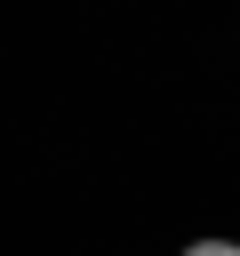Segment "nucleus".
I'll return each mask as SVG.
<instances>
[{
  "instance_id": "obj_1",
  "label": "nucleus",
  "mask_w": 240,
  "mask_h": 256,
  "mask_svg": "<svg viewBox=\"0 0 240 256\" xmlns=\"http://www.w3.org/2000/svg\"><path fill=\"white\" fill-rule=\"evenodd\" d=\"M184 256H240V240H192Z\"/></svg>"
}]
</instances>
